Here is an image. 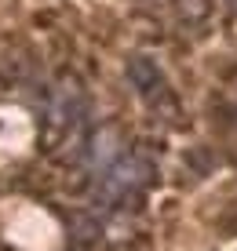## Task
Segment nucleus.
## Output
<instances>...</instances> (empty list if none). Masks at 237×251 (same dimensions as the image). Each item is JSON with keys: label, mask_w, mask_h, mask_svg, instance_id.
<instances>
[{"label": "nucleus", "mask_w": 237, "mask_h": 251, "mask_svg": "<svg viewBox=\"0 0 237 251\" xmlns=\"http://www.w3.org/2000/svg\"><path fill=\"white\" fill-rule=\"evenodd\" d=\"M124 80H128V88L135 91L139 99H150L153 91L164 88V73H161V66H157L150 55H131L124 62Z\"/></svg>", "instance_id": "1"}, {"label": "nucleus", "mask_w": 237, "mask_h": 251, "mask_svg": "<svg viewBox=\"0 0 237 251\" xmlns=\"http://www.w3.org/2000/svg\"><path fill=\"white\" fill-rule=\"evenodd\" d=\"M146 102V109L157 117V120H168V124H179V102H175V95H172V88L164 84L161 91H153L150 99H143Z\"/></svg>", "instance_id": "2"}, {"label": "nucleus", "mask_w": 237, "mask_h": 251, "mask_svg": "<svg viewBox=\"0 0 237 251\" xmlns=\"http://www.w3.org/2000/svg\"><path fill=\"white\" fill-rule=\"evenodd\" d=\"M175 15L190 25H201L212 15V0H175Z\"/></svg>", "instance_id": "3"}, {"label": "nucleus", "mask_w": 237, "mask_h": 251, "mask_svg": "<svg viewBox=\"0 0 237 251\" xmlns=\"http://www.w3.org/2000/svg\"><path fill=\"white\" fill-rule=\"evenodd\" d=\"M186 168L194 171L197 178H205V175H212L215 171V153L208 150V146H194V150L186 153Z\"/></svg>", "instance_id": "4"}, {"label": "nucleus", "mask_w": 237, "mask_h": 251, "mask_svg": "<svg viewBox=\"0 0 237 251\" xmlns=\"http://www.w3.org/2000/svg\"><path fill=\"white\" fill-rule=\"evenodd\" d=\"M219 226H223L226 233H237V215H223V219H219Z\"/></svg>", "instance_id": "5"}, {"label": "nucleus", "mask_w": 237, "mask_h": 251, "mask_svg": "<svg viewBox=\"0 0 237 251\" xmlns=\"http://www.w3.org/2000/svg\"><path fill=\"white\" fill-rule=\"evenodd\" d=\"M230 7H234V11H237V0H234V4H230Z\"/></svg>", "instance_id": "6"}]
</instances>
